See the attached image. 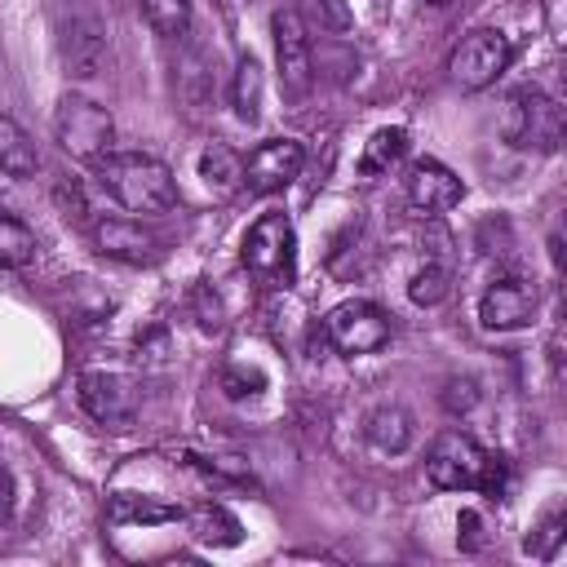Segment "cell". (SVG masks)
I'll return each mask as SVG.
<instances>
[{"mask_svg":"<svg viewBox=\"0 0 567 567\" xmlns=\"http://www.w3.org/2000/svg\"><path fill=\"white\" fill-rule=\"evenodd\" d=\"M102 190L128 208V213H164L177 204V182H173V168L155 155H142V151H106L97 164H93Z\"/></svg>","mask_w":567,"mask_h":567,"instance_id":"obj_1","label":"cell"},{"mask_svg":"<svg viewBox=\"0 0 567 567\" xmlns=\"http://www.w3.org/2000/svg\"><path fill=\"white\" fill-rule=\"evenodd\" d=\"M49 22H53V40H58V58H62L66 75L93 80L111 53V35H106V18H102L97 0H53Z\"/></svg>","mask_w":567,"mask_h":567,"instance_id":"obj_2","label":"cell"},{"mask_svg":"<svg viewBox=\"0 0 567 567\" xmlns=\"http://www.w3.org/2000/svg\"><path fill=\"white\" fill-rule=\"evenodd\" d=\"M244 270L261 288H288L297 275V235L284 213H261L244 235Z\"/></svg>","mask_w":567,"mask_h":567,"instance_id":"obj_3","label":"cell"},{"mask_svg":"<svg viewBox=\"0 0 567 567\" xmlns=\"http://www.w3.org/2000/svg\"><path fill=\"white\" fill-rule=\"evenodd\" d=\"M53 137L66 155H75L84 164H97L115 142V124H111V111L97 106L93 97L66 93L53 111Z\"/></svg>","mask_w":567,"mask_h":567,"instance_id":"obj_4","label":"cell"},{"mask_svg":"<svg viewBox=\"0 0 567 567\" xmlns=\"http://www.w3.org/2000/svg\"><path fill=\"white\" fill-rule=\"evenodd\" d=\"M501 133H505V142L518 146V151H540V155H549V151H558V142H563V106H558L549 93H540V89H518V93H509V102H505Z\"/></svg>","mask_w":567,"mask_h":567,"instance_id":"obj_5","label":"cell"},{"mask_svg":"<svg viewBox=\"0 0 567 567\" xmlns=\"http://www.w3.org/2000/svg\"><path fill=\"white\" fill-rule=\"evenodd\" d=\"M509 66V40L496 27H474L447 58V71L461 89H487Z\"/></svg>","mask_w":567,"mask_h":567,"instance_id":"obj_6","label":"cell"},{"mask_svg":"<svg viewBox=\"0 0 567 567\" xmlns=\"http://www.w3.org/2000/svg\"><path fill=\"white\" fill-rule=\"evenodd\" d=\"M483 461L487 452L465 434V430H443L430 447V483L443 487V492H474L478 487V474H483Z\"/></svg>","mask_w":567,"mask_h":567,"instance_id":"obj_7","label":"cell"},{"mask_svg":"<svg viewBox=\"0 0 567 567\" xmlns=\"http://www.w3.org/2000/svg\"><path fill=\"white\" fill-rule=\"evenodd\" d=\"M323 337L341 354H372V350H381L390 341V319L372 301H341L323 319Z\"/></svg>","mask_w":567,"mask_h":567,"instance_id":"obj_8","label":"cell"},{"mask_svg":"<svg viewBox=\"0 0 567 567\" xmlns=\"http://www.w3.org/2000/svg\"><path fill=\"white\" fill-rule=\"evenodd\" d=\"M270 35H275V66H279V84H284V97H306L310 93V80H315V66H310V35L301 27V18L292 9H279L270 18Z\"/></svg>","mask_w":567,"mask_h":567,"instance_id":"obj_9","label":"cell"},{"mask_svg":"<svg viewBox=\"0 0 567 567\" xmlns=\"http://www.w3.org/2000/svg\"><path fill=\"white\" fill-rule=\"evenodd\" d=\"M80 408L93 421H102L111 430H124L137 416V390L120 372H84L80 377Z\"/></svg>","mask_w":567,"mask_h":567,"instance_id":"obj_10","label":"cell"},{"mask_svg":"<svg viewBox=\"0 0 567 567\" xmlns=\"http://www.w3.org/2000/svg\"><path fill=\"white\" fill-rule=\"evenodd\" d=\"M301 164H306L301 142H292V137H270V142H261V146L244 159V186H248L252 195H275V190H284V186L301 173Z\"/></svg>","mask_w":567,"mask_h":567,"instance_id":"obj_11","label":"cell"},{"mask_svg":"<svg viewBox=\"0 0 567 567\" xmlns=\"http://www.w3.org/2000/svg\"><path fill=\"white\" fill-rule=\"evenodd\" d=\"M532 310H536V288L523 284V279H496L483 292V301H478L483 328H496V332H509V328L532 323Z\"/></svg>","mask_w":567,"mask_h":567,"instance_id":"obj_12","label":"cell"},{"mask_svg":"<svg viewBox=\"0 0 567 567\" xmlns=\"http://www.w3.org/2000/svg\"><path fill=\"white\" fill-rule=\"evenodd\" d=\"M408 199L425 213H443V208L461 204V177L439 159H416L408 168Z\"/></svg>","mask_w":567,"mask_h":567,"instance_id":"obj_13","label":"cell"},{"mask_svg":"<svg viewBox=\"0 0 567 567\" xmlns=\"http://www.w3.org/2000/svg\"><path fill=\"white\" fill-rule=\"evenodd\" d=\"M93 239H97V252L120 257V261H151L159 252V239L151 230H142V221H128V217L97 221Z\"/></svg>","mask_w":567,"mask_h":567,"instance_id":"obj_14","label":"cell"},{"mask_svg":"<svg viewBox=\"0 0 567 567\" xmlns=\"http://www.w3.org/2000/svg\"><path fill=\"white\" fill-rule=\"evenodd\" d=\"M199 177H204V186H208L217 199H226V195H235V190L244 186V159H239L230 146L213 142V146L199 155Z\"/></svg>","mask_w":567,"mask_h":567,"instance_id":"obj_15","label":"cell"},{"mask_svg":"<svg viewBox=\"0 0 567 567\" xmlns=\"http://www.w3.org/2000/svg\"><path fill=\"white\" fill-rule=\"evenodd\" d=\"M40 168V155H35V142L22 133L18 120L0 115V173H13V177H31Z\"/></svg>","mask_w":567,"mask_h":567,"instance_id":"obj_16","label":"cell"},{"mask_svg":"<svg viewBox=\"0 0 567 567\" xmlns=\"http://www.w3.org/2000/svg\"><path fill=\"white\" fill-rule=\"evenodd\" d=\"M261 89H266L261 66H257L252 53H244V58L235 62V84H230V106H235V115H239L244 124H252V120L261 115Z\"/></svg>","mask_w":567,"mask_h":567,"instance_id":"obj_17","label":"cell"},{"mask_svg":"<svg viewBox=\"0 0 567 567\" xmlns=\"http://www.w3.org/2000/svg\"><path fill=\"white\" fill-rule=\"evenodd\" d=\"M403 151H408V133L403 128H377L368 137L363 155H359V173L363 177H381V173H390L403 159Z\"/></svg>","mask_w":567,"mask_h":567,"instance_id":"obj_18","label":"cell"},{"mask_svg":"<svg viewBox=\"0 0 567 567\" xmlns=\"http://www.w3.org/2000/svg\"><path fill=\"white\" fill-rule=\"evenodd\" d=\"M368 439L381 452H403L412 443V416L403 408H377L368 416Z\"/></svg>","mask_w":567,"mask_h":567,"instance_id":"obj_19","label":"cell"},{"mask_svg":"<svg viewBox=\"0 0 567 567\" xmlns=\"http://www.w3.org/2000/svg\"><path fill=\"white\" fill-rule=\"evenodd\" d=\"M35 257V230L9 213H0V270H18Z\"/></svg>","mask_w":567,"mask_h":567,"instance_id":"obj_20","label":"cell"},{"mask_svg":"<svg viewBox=\"0 0 567 567\" xmlns=\"http://www.w3.org/2000/svg\"><path fill=\"white\" fill-rule=\"evenodd\" d=\"M111 523H173L182 518V505H159V501H137V496H111L106 505Z\"/></svg>","mask_w":567,"mask_h":567,"instance_id":"obj_21","label":"cell"},{"mask_svg":"<svg viewBox=\"0 0 567 567\" xmlns=\"http://www.w3.org/2000/svg\"><path fill=\"white\" fill-rule=\"evenodd\" d=\"M137 9L151 22V31L168 35V40L190 27V0H137Z\"/></svg>","mask_w":567,"mask_h":567,"instance_id":"obj_22","label":"cell"},{"mask_svg":"<svg viewBox=\"0 0 567 567\" xmlns=\"http://www.w3.org/2000/svg\"><path fill=\"white\" fill-rule=\"evenodd\" d=\"M195 536L204 545H239V518L226 514L221 505H204L195 514Z\"/></svg>","mask_w":567,"mask_h":567,"instance_id":"obj_23","label":"cell"},{"mask_svg":"<svg viewBox=\"0 0 567 567\" xmlns=\"http://www.w3.org/2000/svg\"><path fill=\"white\" fill-rule=\"evenodd\" d=\"M447 292H452V275H447V266H439V261H425V266L412 275V284H408V297H412L416 306H439Z\"/></svg>","mask_w":567,"mask_h":567,"instance_id":"obj_24","label":"cell"},{"mask_svg":"<svg viewBox=\"0 0 567 567\" xmlns=\"http://www.w3.org/2000/svg\"><path fill=\"white\" fill-rule=\"evenodd\" d=\"M292 13L301 18V27H319V31H346L350 27L346 0H297Z\"/></svg>","mask_w":567,"mask_h":567,"instance_id":"obj_25","label":"cell"},{"mask_svg":"<svg viewBox=\"0 0 567 567\" xmlns=\"http://www.w3.org/2000/svg\"><path fill=\"white\" fill-rule=\"evenodd\" d=\"M558 540H563V514H549V518L523 540V549L536 554V558H554V554H558Z\"/></svg>","mask_w":567,"mask_h":567,"instance_id":"obj_26","label":"cell"},{"mask_svg":"<svg viewBox=\"0 0 567 567\" xmlns=\"http://www.w3.org/2000/svg\"><path fill=\"white\" fill-rule=\"evenodd\" d=\"M505 483H509V465H505V456L487 452V461H483V474H478V487H474V492H483V496H501V492H505Z\"/></svg>","mask_w":567,"mask_h":567,"instance_id":"obj_27","label":"cell"},{"mask_svg":"<svg viewBox=\"0 0 567 567\" xmlns=\"http://www.w3.org/2000/svg\"><path fill=\"white\" fill-rule=\"evenodd\" d=\"M221 385H226V394L230 399H244V394H257L261 385H266V377L257 372V368H226V377H221Z\"/></svg>","mask_w":567,"mask_h":567,"instance_id":"obj_28","label":"cell"},{"mask_svg":"<svg viewBox=\"0 0 567 567\" xmlns=\"http://www.w3.org/2000/svg\"><path fill=\"white\" fill-rule=\"evenodd\" d=\"M456 527H461V536H456V540H461V549H483V540H487V536H483V518H478L474 509H465Z\"/></svg>","mask_w":567,"mask_h":567,"instance_id":"obj_29","label":"cell"},{"mask_svg":"<svg viewBox=\"0 0 567 567\" xmlns=\"http://www.w3.org/2000/svg\"><path fill=\"white\" fill-rule=\"evenodd\" d=\"M474 381H452L447 385V394H443V403H447V412H465V408H474Z\"/></svg>","mask_w":567,"mask_h":567,"instance_id":"obj_30","label":"cell"},{"mask_svg":"<svg viewBox=\"0 0 567 567\" xmlns=\"http://www.w3.org/2000/svg\"><path fill=\"white\" fill-rule=\"evenodd\" d=\"M9 509H13V478H9V470L0 465V523L9 518Z\"/></svg>","mask_w":567,"mask_h":567,"instance_id":"obj_31","label":"cell"},{"mask_svg":"<svg viewBox=\"0 0 567 567\" xmlns=\"http://www.w3.org/2000/svg\"><path fill=\"white\" fill-rule=\"evenodd\" d=\"M425 4H447V0H425Z\"/></svg>","mask_w":567,"mask_h":567,"instance_id":"obj_32","label":"cell"}]
</instances>
